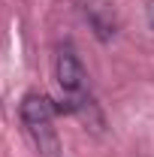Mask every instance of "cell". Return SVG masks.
<instances>
[{"label":"cell","mask_w":154,"mask_h":157,"mask_svg":"<svg viewBox=\"0 0 154 157\" xmlns=\"http://www.w3.org/2000/svg\"><path fill=\"white\" fill-rule=\"evenodd\" d=\"M18 112H21V121H24L30 139H33L37 157H64L58 130H55V115L60 112L58 106L45 94H27L21 100Z\"/></svg>","instance_id":"6da1fadb"},{"label":"cell","mask_w":154,"mask_h":157,"mask_svg":"<svg viewBox=\"0 0 154 157\" xmlns=\"http://www.w3.org/2000/svg\"><path fill=\"white\" fill-rule=\"evenodd\" d=\"M55 78H58L60 91L67 94V106H58L60 112H85L91 109L88 97V73L79 60L73 45H60L55 55Z\"/></svg>","instance_id":"7a4b0ae2"},{"label":"cell","mask_w":154,"mask_h":157,"mask_svg":"<svg viewBox=\"0 0 154 157\" xmlns=\"http://www.w3.org/2000/svg\"><path fill=\"white\" fill-rule=\"evenodd\" d=\"M85 18L91 21V27L97 30L100 39H109L115 33V15H112V9L106 3H88L85 6Z\"/></svg>","instance_id":"3957f363"}]
</instances>
